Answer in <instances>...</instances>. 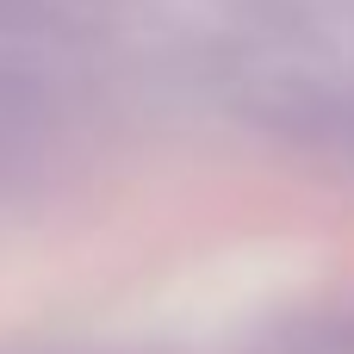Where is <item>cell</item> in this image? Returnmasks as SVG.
I'll list each match as a JSON object with an SVG mask.
<instances>
[{
	"label": "cell",
	"instance_id": "cell-1",
	"mask_svg": "<svg viewBox=\"0 0 354 354\" xmlns=\"http://www.w3.org/2000/svg\"><path fill=\"white\" fill-rule=\"evenodd\" d=\"M44 118H50V93L37 81H25V75L0 68V149L19 143V137H31Z\"/></svg>",
	"mask_w": 354,
	"mask_h": 354
}]
</instances>
